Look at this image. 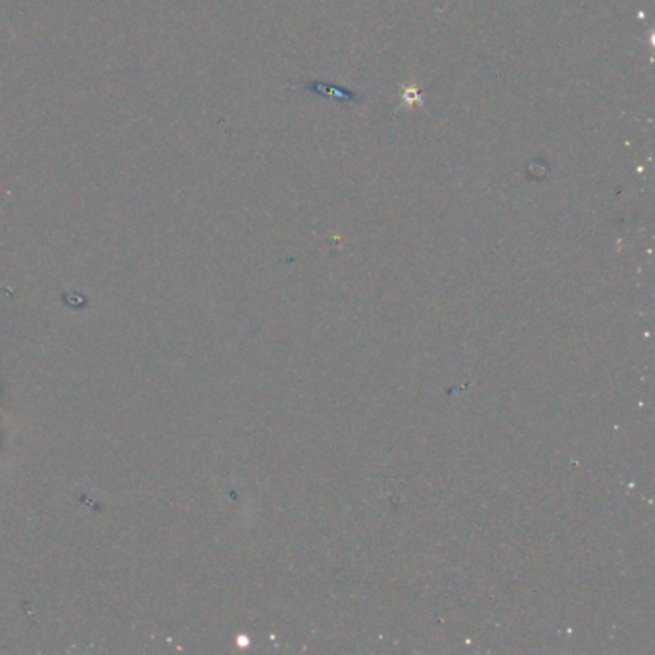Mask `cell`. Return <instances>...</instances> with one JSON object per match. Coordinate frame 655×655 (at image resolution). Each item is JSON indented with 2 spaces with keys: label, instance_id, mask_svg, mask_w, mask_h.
<instances>
[{
  "label": "cell",
  "instance_id": "2",
  "mask_svg": "<svg viewBox=\"0 0 655 655\" xmlns=\"http://www.w3.org/2000/svg\"><path fill=\"white\" fill-rule=\"evenodd\" d=\"M415 98H417V101H421L419 93L415 89H406V103L412 104V101H415Z\"/></svg>",
  "mask_w": 655,
  "mask_h": 655
},
{
  "label": "cell",
  "instance_id": "1",
  "mask_svg": "<svg viewBox=\"0 0 655 655\" xmlns=\"http://www.w3.org/2000/svg\"><path fill=\"white\" fill-rule=\"evenodd\" d=\"M304 89L312 91L316 94H321V96H327V98H335V101H340V103H356V101H359V96L356 93H352V91L333 87L329 83H318V81H309V83L304 85Z\"/></svg>",
  "mask_w": 655,
  "mask_h": 655
}]
</instances>
